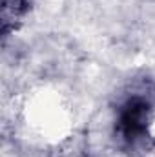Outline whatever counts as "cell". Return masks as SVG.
<instances>
[{
    "mask_svg": "<svg viewBox=\"0 0 155 157\" xmlns=\"http://www.w3.org/2000/svg\"><path fill=\"white\" fill-rule=\"evenodd\" d=\"M117 133L126 143H135L144 137L153 124V108L146 95H130L117 112Z\"/></svg>",
    "mask_w": 155,
    "mask_h": 157,
    "instance_id": "1",
    "label": "cell"
}]
</instances>
